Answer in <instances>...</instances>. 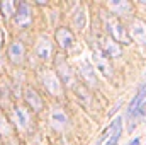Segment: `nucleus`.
Wrapping results in <instances>:
<instances>
[{
	"label": "nucleus",
	"instance_id": "nucleus-1",
	"mask_svg": "<svg viewBox=\"0 0 146 145\" xmlns=\"http://www.w3.org/2000/svg\"><path fill=\"white\" fill-rule=\"evenodd\" d=\"M106 28L110 34V39H114L117 44L119 43H124V44H129L131 43V36L127 33V29L124 28V24L115 17V15H107L106 17Z\"/></svg>",
	"mask_w": 146,
	"mask_h": 145
},
{
	"label": "nucleus",
	"instance_id": "nucleus-2",
	"mask_svg": "<svg viewBox=\"0 0 146 145\" xmlns=\"http://www.w3.org/2000/svg\"><path fill=\"white\" fill-rule=\"evenodd\" d=\"M42 85H44V89H46L51 96H54V97H58V96L63 94L61 80H60V77L54 72H44L42 73Z\"/></svg>",
	"mask_w": 146,
	"mask_h": 145
},
{
	"label": "nucleus",
	"instance_id": "nucleus-3",
	"mask_svg": "<svg viewBox=\"0 0 146 145\" xmlns=\"http://www.w3.org/2000/svg\"><path fill=\"white\" fill-rule=\"evenodd\" d=\"M15 14V19H14V22H15V26L17 28H27L29 24H31V21H33V15H31V9H29V5L27 3H19V7H17V10L14 12Z\"/></svg>",
	"mask_w": 146,
	"mask_h": 145
},
{
	"label": "nucleus",
	"instance_id": "nucleus-4",
	"mask_svg": "<svg viewBox=\"0 0 146 145\" xmlns=\"http://www.w3.org/2000/svg\"><path fill=\"white\" fill-rule=\"evenodd\" d=\"M131 29V34L129 36L134 38L139 44H146V22L145 21H141V19H133V22H131V26H129Z\"/></svg>",
	"mask_w": 146,
	"mask_h": 145
},
{
	"label": "nucleus",
	"instance_id": "nucleus-5",
	"mask_svg": "<svg viewBox=\"0 0 146 145\" xmlns=\"http://www.w3.org/2000/svg\"><path fill=\"white\" fill-rule=\"evenodd\" d=\"M24 53H26V48L21 41H15L9 46V60L15 65L22 63L24 62Z\"/></svg>",
	"mask_w": 146,
	"mask_h": 145
},
{
	"label": "nucleus",
	"instance_id": "nucleus-6",
	"mask_svg": "<svg viewBox=\"0 0 146 145\" xmlns=\"http://www.w3.org/2000/svg\"><path fill=\"white\" fill-rule=\"evenodd\" d=\"M145 99H146V84H143V85L139 87L138 94L134 96V99L131 101L129 108H127V116H136L138 111H139V108H141V104L145 103Z\"/></svg>",
	"mask_w": 146,
	"mask_h": 145
},
{
	"label": "nucleus",
	"instance_id": "nucleus-7",
	"mask_svg": "<svg viewBox=\"0 0 146 145\" xmlns=\"http://www.w3.org/2000/svg\"><path fill=\"white\" fill-rule=\"evenodd\" d=\"M51 123L56 130H65L68 126V116L61 108H54L51 111Z\"/></svg>",
	"mask_w": 146,
	"mask_h": 145
},
{
	"label": "nucleus",
	"instance_id": "nucleus-8",
	"mask_svg": "<svg viewBox=\"0 0 146 145\" xmlns=\"http://www.w3.org/2000/svg\"><path fill=\"white\" fill-rule=\"evenodd\" d=\"M56 41H58L60 48L68 50L73 43H75V36H73V33L70 31V29H66V28H60V29L56 31Z\"/></svg>",
	"mask_w": 146,
	"mask_h": 145
},
{
	"label": "nucleus",
	"instance_id": "nucleus-9",
	"mask_svg": "<svg viewBox=\"0 0 146 145\" xmlns=\"http://www.w3.org/2000/svg\"><path fill=\"white\" fill-rule=\"evenodd\" d=\"M51 53H53V44L48 38H39L36 46V55L41 58V60H49L51 58Z\"/></svg>",
	"mask_w": 146,
	"mask_h": 145
},
{
	"label": "nucleus",
	"instance_id": "nucleus-10",
	"mask_svg": "<svg viewBox=\"0 0 146 145\" xmlns=\"http://www.w3.org/2000/svg\"><path fill=\"white\" fill-rule=\"evenodd\" d=\"M100 44H102V48H100V51L104 53V55H109V56H121V46L114 41V39H110V38H106V39H102L100 41Z\"/></svg>",
	"mask_w": 146,
	"mask_h": 145
},
{
	"label": "nucleus",
	"instance_id": "nucleus-11",
	"mask_svg": "<svg viewBox=\"0 0 146 145\" xmlns=\"http://www.w3.org/2000/svg\"><path fill=\"white\" fill-rule=\"evenodd\" d=\"M56 65H58V72H60V80H63L65 84H72V82H75L73 80V72L72 68L66 65V62H65V58H58L56 60Z\"/></svg>",
	"mask_w": 146,
	"mask_h": 145
},
{
	"label": "nucleus",
	"instance_id": "nucleus-12",
	"mask_svg": "<svg viewBox=\"0 0 146 145\" xmlns=\"http://www.w3.org/2000/svg\"><path fill=\"white\" fill-rule=\"evenodd\" d=\"M110 135H109V140L106 145H117L119 138H121V132H122V119L121 118H115L110 125Z\"/></svg>",
	"mask_w": 146,
	"mask_h": 145
},
{
	"label": "nucleus",
	"instance_id": "nucleus-13",
	"mask_svg": "<svg viewBox=\"0 0 146 145\" xmlns=\"http://www.w3.org/2000/svg\"><path fill=\"white\" fill-rule=\"evenodd\" d=\"M14 118H15V125H17L19 130L27 128V125H29V113L24 108L17 106V108L14 109Z\"/></svg>",
	"mask_w": 146,
	"mask_h": 145
},
{
	"label": "nucleus",
	"instance_id": "nucleus-14",
	"mask_svg": "<svg viewBox=\"0 0 146 145\" xmlns=\"http://www.w3.org/2000/svg\"><path fill=\"white\" fill-rule=\"evenodd\" d=\"M26 101H27V104L34 111H41L42 109V99L39 97V94H37L36 91L31 89V87L26 89Z\"/></svg>",
	"mask_w": 146,
	"mask_h": 145
},
{
	"label": "nucleus",
	"instance_id": "nucleus-15",
	"mask_svg": "<svg viewBox=\"0 0 146 145\" xmlns=\"http://www.w3.org/2000/svg\"><path fill=\"white\" fill-rule=\"evenodd\" d=\"M80 72H82L83 79L87 80L88 85H92V87L97 85V77H95V73H94V70H92V67H90L88 62H83V63L80 65Z\"/></svg>",
	"mask_w": 146,
	"mask_h": 145
},
{
	"label": "nucleus",
	"instance_id": "nucleus-16",
	"mask_svg": "<svg viewBox=\"0 0 146 145\" xmlns=\"http://www.w3.org/2000/svg\"><path fill=\"white\" fill-rule=\"evenodd\" d=\"M110 7L117 15H129L133 12V5L129 2H110Z\"/></svg>",
	"mask_w": 146,
	"mask_h": 145
},
{
	"label": "nucleus",
	"instance_id": "nucleus-17",
	"mask_svg": "<svg viewBox=\"0 0 146 145\" xmlns=\"http://www.w3.org/2000/svg\"><path fill=\"white\" fill-rule=\"evenodd\" d=\"M0 10H2V15H3L5 19H9V17L15 12V3L10 2V0H5V2L0 3Z\"/></svg>",
	"mask_w": 146,
	"mask_h": 145
},
{
	"label": "nucleus",
	"instance_id": "nucleus-18",
	"mask_svg": "<svg viewBox=\"0 0 146 145\" xmlns=\"http://www.w3.org/2000/svg\"><path fill=\"white\" fill-rule=\"evenodd\" d=\"M83 15H85V14H83V10H82V9H78V12H76V19H75V21H76V26H78V28H83V26H85Z\"/></svg>",
	"mask_w": 146,
	"mask_h": 145
},
{
	"label": "nucleus",
	"instance_id": "nucleus-19",
	"mask_svg": "<svg viewBox=\"0 0 146 145\" xmlns=\"http://www.w3.org/2000/svg\"><path fill=\"white\" fill-rule=\"evenodd\" d=\"M138 114H141V116L146 119V99H145V103L141 104V108H139V111H138Z\"/></svg>",
	"mask_w": 146,
	"mask_h": 145
},
{
	"label": "nucleus",
	"instance_id": "nucleus-20",
	"mask_svg": "<svg viewBox=\"0 0 146 145\" xmlns=\"http://www.w3.org/2000/svg\"><path fill=\"white\" fill-rule=\"evenodd\" d=\"M3 39H5V34H3V31L0 29V48H2V44H3Z\"/></svg>",
	"mask_w": 146,
	"mask_h": 145
},
{
	"label": "nucleus",
	"instance_id": "nucleus-21",
	"mask_svg": "<svg viewBox=\"0 0 146 145\" xmlns=\"http://www.w3.org/2000/svg\"><path fill=\"white\" fill-rule=\"evenodd\" d=\"M129 145H139V138H134V140H133Z\"/></svg>",
	"mask_w": 146,
	"mask_h": 145
},
{
	"label": "nucleus",
	"instance_id": "nucleus-22",
	"mask_svg": "<svg viewBox=\"0 0 146 145\" xmlns=\"http://www.w3.org/2000/svg\"><path fill=\"white\" fill-rule=\"evenodd\" d=\"M9 145H15V144H9Z\"/></svg>",
	"mask_w": 146,
	"mask_h": 145
}]
</instances>
